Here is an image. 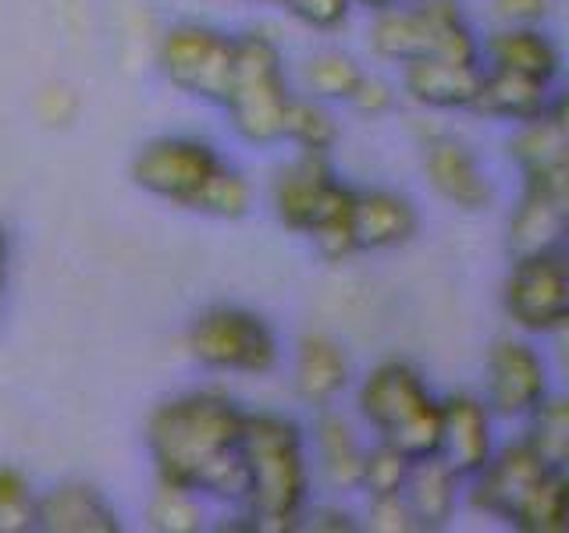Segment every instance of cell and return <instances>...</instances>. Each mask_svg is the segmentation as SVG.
Here are the masks:
<instances>
[{
  "instance_id": "cell-1",
  "label": "cell",
  "mask_w": 569,
  "mask_h": 533,
  "mask_svg": "<svg viewBox=\"0 0 569 533\" xmlns=\"http://www.w3.org/2000/svg\"><path fill=\"white\" fill-rule=\"evenodd\" d=\"M150 449L171 487L246 497L242 416L218 395L164 405L150 423Z\"/></svg>"
},
{
  "instance_id": "cell-2",
  "label": "cell",
  "mask_w": 569,
  "mask_h": 533,
  "mask_svg": "<svg viewBox=\"0 0 569 533\" xmlns=\"http://www.w3.org/2000/svg\"><path fill=\"white\" fill-rule=\"evenodd\" d=\"M242 462L253 526H292L302 487H307L296 426L278 416H242Z\"/></svg>"
},
{
  "instance_id": "cell-3",
  "label": "cell",
  "mask_w": 569,
  "mask_h": 533,
  "mask_svg": "<svg viewBox=\"0 0 569 533\" xmlns=\"http://www.w3.org/2000/svg\"><path fill=\"white\" fill-rule=\"evenodd\" d=\"M360 405L367 420L385 434V444L399 449L409 462L441 452V405L423 391L417 370L385 363L363 384Z\"/></svg>"
},
{
  "instance_id": "cell-4",
  "label": "cell",
  "mask_w": 569,
  "mask_h": 533,
  "mask_svg": "<svg viewBox=\"0 0 569 533\" xmlns=\"http://www.w3.org/2000/svg\"><path fill=\"white\" fill-rule=\"evenodd\" d=\"M289 93L281 82L278 50L263 36H246L231 50V82H228V111L236 129L253 142H271L284 135V111Z\"/></svg>"
},
{
  "instance_id": "cell-5",
  "label": "cell",
  "mask_w": 569,
  "mask_h": 533,
  "mask_svg": "<svg viewBox=\"0 0 569 533\" xmlns=\"http://www.w3.org/2000/svg\"><path fill=\"white\" fill-rule=\"evenodd\" d=\"M373 47L385 58L417 61V58H449L473 61L477 50L467 26L459 22L452 0H427L417 11H388L373 26Z\"/></svg>"
},
{
  "instance_id": "cell-6",
  "label": "cell",
  "mask_w": 569,
  "mask_h": 533,
  "mask_svg": "<svg viewBox=\"0 0 569 533\" xmlns=\"http://www.w3.org/2000/svg\"><path fill=\"white\" fill-rule=\"evenodd\" d=\"M189 345L196 360L221 370L263 373L274 366V338L267 324L242 310H213L196 320Z\"/></svg>"
},
{
  "instance_id": "cell-7",
  "label": "cell",
  "mask_w": 569,
  "mask_h": 533,
  "mask_svg": "<svg viewBox=\"0 0 569 533\" xmlns=\"http://www.w3.org/2000/svg\"><path fill=\"white\" fill-rule=\"evenodd\" d=\"M218 171H221V160L213 157L203 142H189V139L153 142V147L142 150V157L136 160V182L142 189H150L182 207H192V210Z\"/></svg>"
},
{
  "instance_id": "cell-8",
  "label": "cell",
  "mask_w": 569,
  "mask_h": 533,
  "mask_svg": "<svg viewBox=\"0 0 569 533\" xmlns=\"http://www.w3.org/2000/svg\"><path fill=\"white\" fill-rule=\"evenodd\" d=\"M509 313L520 328L530 331H556L569 316V284H566V266L551 253H530L520 257L516 271L509 278Z\"/></svg>"
},
{
  "instance_id": "cell-9",
  "label": "cell",
  "mask_w": 569,
  "mask_h": 533,
  "mask_svg": "<svg viewBox=\"0 0 569 533\" xmlns=\"http://www.w3.org/2000/svg\"><path fill=\"white\" fill-rule=\"evenodd\" d=\"M231 50L236 43L207 29H174L164 40L160 61H164V71L174 86L224 103L231 82Z\"/></svg>"
},
{
  "instance_id": "cell-10",
  "label": "cell",
  "mask_w": 569,
  "mask_h": 533,
  "mask_svg": "<svg viewBox=\"0 0 569 533\" xmlns=\"http://www.w3.org/2000/svg\"><path fill=\"white\" fill-rule=\"evenodd\" d=\"M548 473H551V466H545L527 444H520V449H506L502 459L485 466V480H480V487H477V505L512 523L516 515H520V509L527 505V497L541 487V480Z\"/></svg>"
},
{
  "instance_id": "cell-11",
  "label": "cell",
  "mask_w": 569,
  "mask_h": 533,
  "mask_svg": "<svg viewBox=\"0 0 569 533\" xmlns=\"http://www.w3.org/2000/svg\"><path fill=\"white\" fill-rule=\"evenodd\" d=\"M566 228V171L533 174L523 210L512 221V245L520 257L548 253Z\"/></svg>"
},
{
  "instance_id": "cell-12",
  "label": "cell",
  "mask_w": 569,
  "mask_h": 533,
  "mask_svg": "<svg viewBox=\"0 0 569 533\" xmlns=\"http://www.w3.org/2000/svg\"><path fill=\"white\" fill-rule=\"evenodd\" d=\"M545 395V366L527 345L502 342L491 355V402L498 413L520 416L538 409Z\"/></svg>"
},
{
  "instance_id": "cell-13",
  "label": "cell",
  "mask_w": 569,
  "mask_h": 533,
  "mask_svg": "<svg viewBox=\"0 0 569 533\" xmlns=\"http://www.w3.org/2000/svg\"><path fill=\"white\" fill-rule=\"evenodd\" d=\"M480 71L473 61H449V58H417L409 61L406 86L420 103L431 107H473L480 93Z\"/></svg>"
},
{
  "instance_id": "cell-14",
  "label": "cell",
  "mask_w": 569,
  "mask_h": 533,
  "mask_svg": "<svg viewBox=\"0 0 569 533\" xmlns=\"http://www.w3.org/2000/svg\"><path fill=\"white\" fill-rule=\"evenodd\" d=\"M331 185L335 182H331L325 150H307V157H302L296 168H289L278 178L274 200H278L281 221L296 231H310L317 210H320V203H325V195L331 192Z\"/></svg>"
},
{
  "instance_id": "cell-15",
  "label": "cell",
  "mask_w": 569,
  "mask_h": 533,
  "mask_svg": "<svg viewBox=\"0 0 569 533\" xmlns=\"http://www.w3.org/2000/svg\"><path fill=\"white\" fill-rule=\"evenodd\" d=\"M417 213L406 200L391 192H367L352 195V235L356 249H388L413 235Z\"/></svg>"
},
{
  "instance_id": "cell-16",
  "label": "cell",
  "mask_w": 569,
  "mask_h": 533,
  "mask_svg": "<svg viewBox=\"0 0 569 533\" xmlns=\"http://www.w3.org/2000/svg\"><path fill=\"white\" fill-rule=\"evenodd\" d=\"M441 449L452 473H477L488 466V416L473 399H452L441 409Z\"/></svg>"
},
{
  "instance_id": "cell-17",
  "label": "cell",
  "mask_w": 569,
  "mask_h": 533,
  "mask_svg": "<svg viewBox=\"0 0 569 533\" xmlns=\"http://www.w3.org/2000/svg\"><path fill=\"white\" fill-rule=\"evenodd\" d=\"M36 526L58 533H111L118 530V520L97 491L61 487L36 502Z\"/></svg>"
},
{
  "instance_id": "cell-18",
  "label": "cell",
  "mask_w": 569,
  "mask_h": 533,
  "mask_svg": "<svg viewBox=\"0 0 569 533\" xmlns=\"http://www.w3.org/2000/svg\"><path fill=\"white\" fill-rule=\"evenodd\" d=\"M427 171H431V182L441 195H449L452 203L477 210L488 203V182L480 178L477 164L470 160V153L452 139H438L431 153H427Z\"/></svg>"
},
{
  "instance_id": "cell-19",
  "label": "cell",
  "mask_w": 569,
  "mask_h": 533,
  "mask_svg": "<svg viewBox=\"0 0 569 533\" xmlns=\"http://www.w3.org/2000/svg\"><path fill=\"white\" fill-rule=\"evenodd\" d=\"M548 82L516 76L509 68H495V76L480 79V93L473 100L477 111H488L498 118H516V121H533L548 111L545 103Z\"/></svg>"
},
{
  "instance_id": "cell-20",
  "label": "cell",
  "mask_w": 569,
  "mask_h": 533,
  "mask_svg": "<svg viewBox=\"0 0 569 533\" xmlns=\"http://www.w3.org/2000/svg\"><path fill=\"white\" fill-rule=\"evenodd\" d=\"M409 509H413L420 526H441L452 515L456 502V473L449 470V462H441L438 455L417 459V470L409 466Z\"/></svg>"
},
{
  "instance_id": "cell-21",
  "label": "cell",
  "mask_w": 569,
  "mask_h": 533,
  "mask_svg": "<svg viewBox=\"0 0 569 533\" xmlns=\"http://www.w3.org/2000/svg\"><path fill=\"white\" fill-rule=\"evenodd\" d=\"M296 384L307 402H328L346 388V355L328 338H307L299 349Z\"/></svg>"
},
{
  "instance_id": "cell-22",
  "label": "cell",
  "mask_w": 569,
  "mask_h": 533,
  "mask_svg": "<svg viewBox=\"0 0 569 533\" xmlns=\"http://www.w3.org/2000/svg\"><path fill=\"white\" fill-rule=\"evenodd\" d=\"M566 150H569V132H566V114L562 107L545 111L533 118L530 129L516 142V157L523 160L527 174H562L566 171Z\"/></svg>"
},
{
  "instance_id": "cell-23",
  "label": "cell",
  "mask_w": 569,
  "mask_h": 533,
  "mask_svg": "<svg viewBox=\"0 0 569 533\" xmlns=\"http://www.w3.org/2000/svg\"><path fill=\"white\" fill-rule=\"evenodd\" d=\"M491 58L498 68H509L516 76L538 79V82H551L559 71V53L545 36L538 32H502L491 40Z\"/></svg>"
},
{
  "instance_id": "cell-24",
  "label": "cell",
  "mask_w": 569,
  "mask_h": 533,
  "mask_svg": "<svg viewBox=\"0 0 569 533\" xmlns=\"http://www.w3.org/2000/svg\"><path fill=\"white\" fill-rule=\"evenodd\" d=\"M317 245L325 249V257L338 260V257H349L356 249V235H352V192L331 185V192L325 195L320 203L317 218L310 224Z\"/></svg>"
},
{
  "instance_id": "cell-25",
  "label": "cell",
  "mask_w": 569,
  "mask_h": 533,
  "mask_svg": "<svg viewBox=\"0 0 569 533\" xmlns=\"http://www.w3.org/2000/svg\"><path fill=\"white\" fill-rule=\"evenodd\" d=\"M317 441H320V455H325V466L335 484H342V487L360 484L363 452H360V444L352 441L349 426L335 416H325L317 423Z\"/></svg>"
},
{
  "instance_id": "cell-26",
  "label": "cell",
  "mask_w": 569,
  "mask_h": 533,
  "mask_svg": "<svg viewBox=\"0 0 569 533\" xmlns=\"http://www.w3.org/2000/svg\"><path fill=\"white\" fill-rule=\"evenodd\" d=\"M520 530H541V533H556L566 526V480L562 470H551L541 487L527 497V505L520 515L512 520Z\"/></svg>"
},
{
  "instance_id": "cell-27",
  "label": "cell",
  "mask_w": 569,
  "mask_h": 533,
  "mask_svg": "<svg viewBox=\"0 0 569 533\" xmlns=\"http://www.w3.org/2000/svg\"><path fill=\"white\" fill-rule=\"evenodd\" d=\"M527 449L538 455L545 466L562 470L566 466V452H569V413L566 402H548L538 409L533 416V434L527 441Z\"/></svg>"
},
{
  "instance_id": "cell-28",
  "label": "cell",
  "mask_w": 569,
  "mask_h": 533,
  "mask_svg": "<svg viewBox=\"0 0 569 533\" xmlns=\"http://www.w3.org/2000/svg\"><path fill=\"white\" fill-rule=\"evenodd\" d=\"M406 476H409V459L399 449H391V444H381L373 455H363L360 484H367L373 497L399 494L406 487Z\"/></svg>"
},
{
  "instance_id": "cell-29",
  "label": "cell",
  "mask_w": 569,
  "mask_h": 533,
  "mask_svg": "<svg viewBox=\"0 0 569 533\" xmlns=\"http://www.w3.org/2000/svg\"><path fill=\"white\" fill-rule=\"evenodd\" d=\"M360 79H363V71L349 58H342V53H325V58L310 61L307 68V82L320 97H352V89L360 86Z\"/></svg>"
},
{
  "instance_id": "cell-30",
  "label": "cell",
  "mask_w": 569,
  "mask_h": 533,
  "mask_svg": "<svg viewBox=\"0 0 569 533\" xmlns=\"http://www.w3.org/2000/svg\"><path fill=\"white\" fill-rule=\"evenodd\" d=\"M284 135L302 142L307 150H328L335 139V124L328 121L325 111H317L313 103L289 100V111H284Z\"/></svg>"
},
{
  "instance_id": "cell-31",
  "label": "cell",
  "mask_w": 569,
  "mask_h": 533,
  "mask_svg": "<svg viewBox=\"0 0 569 533\" xmlns=\"http://www.w3.org/2000/svg\"><path fill=\"white\" fill-rule=\"evenodd\" d=\"M36 505L29 502V487L18 470L0 466V530H32Z\"/></svg>"
},
{
  "instance_id": "cell-32",
  "label": "cell",
  "mask_w": 569,
  "mask_h": 533,
  "mask_svg": "<svg viewBox=\"0 0 569 533\" xmlns=\"http://www.w3.org/2000/svg\"><path fill=\"white\" fill-rule=\"evenodd\" d=\"M153 523L160 530H200V509H196L186 487L164 484L153 502Z\"/></svg>"
},
{
  "instance_id": "cell-33",
  "label": "cell",
  "mask_w": 569,
  "mask_h": 533,
  "mask_svg": "<svg viewBox=\"0 0 569 533\" xmlns=\"http://www.w3.org/2000/svg\"><path fill=\"white\" fill-rule=\"evenodd\" d=\"M370 526L373 530H417L420 523L413 509H409V502H399V494H385V497H373Z\"/></svg>"
},
{
  "instance_id": "cell-34",
  "label": "cell",
  "mask_w": 569,
  "mask_h": 533,
  "mask_svg": "<svg viewBox=\"0 0 569 533\" xmlns=\"http://www.w3.org/2000/svg\"><path fill=\"white\" fill-rule=\"evenodd\" d=\"M284 8H289L292 14H299L302 22L328 29V26H338L346 18L349 0H284Z\"/></svg>"
},
{
  "instance_id": "cell-35",
  "label": "cell",
  "mask_w": 569,
  "mask_h": 533,
  "mask_svg": "<svg viewBox=\"0 0 569 533\" xmlns=\"http://www.w3.org/2000/svg\"><path fill=\"white\" fill-rule=\"evenodd\" d=\"M556 0H498V11L506 18H516V22H533V18H541L551 11Z\"/></svg>"
},
{
  "instance_id": "cell-36",
  "label": "cell",
  "mask_w": 569,
  "mask_h": 533,
  "mask_svg": "<svg viewBox=\"0 0 569 533\" xmlns=\"http://www.w3.org/2000/svg\"><path fill=\"white\" fill-rule=\"evenodd\" d=\"M360 111H385L388 107V89L381 82H370V79H360V86L352 89V97H349Z\"/></svg>"
},
{
  "instance_id": "cell-37",
  "label": "cell",
  "mask_w": 569,
  "mask_h": 533,
  "mask_svg": "<svg viewBox=\"0 0 569 533\" xmlns=\"http://www.w3.org/2000/svg\"><path fill=\"white\" fill-rule=\"evenodd\" d=\"M367 8H391V4H399V0H363Z\"/></svg>"
}]
</instances>
